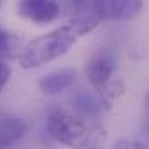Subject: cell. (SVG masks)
<instances>
[{"instance_id":"cell-1","label":"cell","mask_w":149,"mask_h":149,"mask_svg":"<svg viewBox=\"0 0 149 149\" xmlns=\"http://www.w3.org/2000/svg\"><path fill=\"white\" fill-rule=\"evenodd\" d=\"M47 132L54 140L72 149H93L107 140V132L98 121L65 112L47 116Z\"/></svg>"},{"instance_id":"cell-2","label":"cell","mask_w":149,"mask_h":149,"mask_svg":"<svg viewBox=\"0 0 149 149\" xmlns=\"http://www.w3.org/2000/svg\"><path fill=\"white\" fill-rule=\"evenodd\" d=\"M76 40H77V35L74 33V30L68 25H63L26 44L19 53L18 61L23 68L42 67L53 60L65 56L70 51V47L76 44Z\"/></svg>"},{"instance_id":"cell-3","label":"cell","mask_w":149,"mask_h":149,"mask_svg":"<svg viewBox=\"0 0 149 149\" xmlns=\"http://www.w3.org/2000/svg\"><path fill=\"white\" fill-rule=\"evenodd\" d=\"M116 54L104 47L97 51L86 63V77L95 90L97 97L104 104V107H111V104L125 93V86L119 79H114L116 72Z\"/></svg>"},{"instance_id":"cell-4","label":"cell","mask_w":149,"mask_h":149,"mask_svg":"<svg viewBox=\"0 0 149 149\" xmlns=\"http://www.w3.org/2000/svg\"><path fill=\"white\" fill-rule=\"evenodd\" d=\"M58 4L60 7L63 6L68 18V26L76 35H88L102 23L95 7V0H60Z\"/></svg>"},{"instance_id":"cell-5","label":"cell","mask_w":149,"mask_h":149,"mask_svg":"<svg viewBox=\"0 0 149 149\" xmlns=\"http://www.w3.org/2000/svg\"><path fill=\"white\" fill-rule=\"evenodd\" d=\"M16 11L26 21L35 25H47L58 19L61 9L56 0H18Z\"/></svg>"},{"instance_id":"cell-6","label":"cell","mask_w":149,"mask_h":149,"mask_svg":"<svg viewBox=\"0 0 149 149\" xmlns=\"http://www.w3.org/2000/svg\"><path fill=\"white\" fill-rule=\"evenodd\" d=\"M95 7L102 21H130L144 7V0H95Z\"/></svg>"},{"instance_id":"cell-7","label":"cell","mask_w":149,"mask_h":149,"mask_svg":"<svg viewBox=\"0 0 149 149\" xmlns=\"http://www.w3.org/2000/svg\"><path fill=\"white\" fill-rule=\"evenodd\" d=\"M77 72L76 68H60L49 72L47 76L39 79V90L46 95H60L61 91L68 90L76 81Z\"/></svg>"},{"instance_id":"cell-8","label":"cell","mask_w":149,"mask_h":149,"mask_svg":"<svg viewBox=\"0 0 149 149\" xmlns=\"http://www.w3.org/2000/svg\"><path fill=\"white\" fill-rule=\"evenodd\" d=\"M70 105L77 112L76 116H81V118L91 119V121H97L104 109V104L100 102V98L86 90H77L70 97Z\"/></svg>"},{"instance_id":"cell-9","label":"cell","mask_w":149,"mask_h":149,"mask_svg":"<svg viewBox=\"0 0 149 149\" xmlns=\"http://www.w3.org/2000/svg\"><path fill=\"white\" fill-rule=\"evenodd\" d=\"M28 132V123L21 118H0V149H9Z\"/></svg>"},{"instance_id":"cell-10","label":"cell","mask_w":149,"mask_h":149,"mask_svg":"<svg viewBox=\"0 0 149 149\" xmlns=\"http://www.w3.org/2000/svg\"><path fill=\"white\" fill-rule=\"evenodd\" d=\"M19 47H21V39L0 26V60L6 61V60L18 58Z\"/></svg>"},{"instance_id":"cell-11","label":"cell","mask_w":149,"mask_h":149,"mask_svg":"<svg viewBox=\"0 0 149 149\" xmlns=\"http://www.w3.org/2000/svg\"><path fill=\"white\" fill-rule=\"evenodd\" d=\"M11 74H13V70H11L9 63L4 61V60H0V91H2V90L6 88V84L9 83Z\"/></svg>"},{"instance_id":"cell-12","label":"cell","mask_w":149,"mask_h":149,"mask_svg":"<svg viewBox=\"0 0 149 149\" xmlns=\"http://www.w3.org/2000/svg\"><path fill=\"white\" fill-rule=\"evenodd\" d=\"M114 149H149L144 142L140 140H130V139H125V140H119Z\"/></svg>"},{"instance_id":"cell-13","label":"cell","mask_w":149,"mask_h":149,"mask_svg":"<svg viewBox=\"0 0 149 149\" xmlns=\"http://www.w3.org/2000/svg\"><path fill=\"white\" fill-rule=\"evenodd\" d=\"M144 104H146V111H147V116H146V121H144V130H146V133L149 135V91H147V95H146Z\"/></svg>"},{"instance_id":"cell-14","label":"cell","mask_w":149,"mask_h":149,"mask_svg":"<svg viewBox=\"0 0 149 149\" xmlns=\"http://www.w3.org/2000/svg\"><path fill=\"white\" fill-rule=\"evenodd\" d=\"M93 149H98V147H93Z\"/></svg>"},{"instance_id":"cell-15","label":"cell","mask_w":149,"mask_h":149,"mask_svg":"<svg viewBox=\"0 0 149 149\" xmlns=\"http://www.w3.org/2000/svg\"><path fill=\"white\" fill-rule=\"evenodd\" d=\"M0 4H2V0H0Z\"/></svg>"}]
</instances>
